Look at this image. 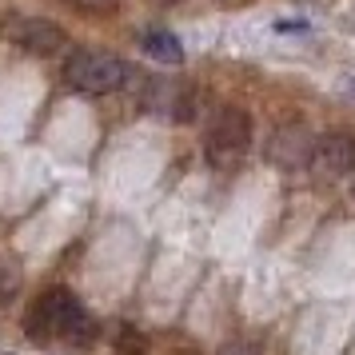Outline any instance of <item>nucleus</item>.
<instances>
[{"instance_id":"nucleus-9","label":"nucleus","mask_w":355,"mask_h":355,"mask_svg":"<svg viewBox=\"0 0 355 355\" xmlns=\"http://www.w3.org/2000/svg\"><path fill=\"white\" fill-rule=\"evenodd\" d=\"M20 291V268L12 259H0V304H8Z\"/></svg>"},{"instance_id":"nucleus-11","label":"nucleus","mask_w":355,"mask_h":355,"mask_svg":"<svg viewBox=\"0 0 355 355\" xmlns=\"http://www.w3.org/2000/svg\"><path fill=\"white\" fill-rule=\"evenodd\" d=\"M168 355H200L196 347H176V352H168Z\"/></svg>"},{"instance_id":"nucleus-4","label":"nucleus","mask_w":355,"mask_h":355,"mask_svg":"<svg viewBox=\"0 0 355 355\" xmlns=\"http://www.w3.org/2000/svg\"><path fill=\"white\" fill-rule=\"evenodd\" d=\"M307 160L327 180L347 176V172H355V136H347V132H327V136H320L311 144V156Z\"/></svg>"},{"instance_id":"nucleus-1","label":"nucleus","mask_w":355,"mask_h":355,"mask_svg":"<svg viewBox=\"0 0 355 355\" xmlns=\"http://www.w3.org/2000/svg\"><path fill=\"white\" fill-rule=\"evenodd\" d=\"M24 327H28L33 339H88L92 320L68 288H49L28 307Z\"/></svg>"},{"instance_id":"nucleus-10","label":"nucleus","mask_w":355,"mask_h":355,"mask_svg":"<svg viewBox=\"0 0 355 355\" xmlns=\"http://www.w3.org/2000/svg\"><path fill=\"white\" fill-rule=\"evenodd\" d=\"M68 8H76V12H88V17H112L116 8V0H64Z\"/></svg>"},{"instance_id":"nucleus-3","label":"nucleus","mask_w":355,"mask_h":355,"mask_svg":"<svg viewBox=\"0 0 355 355\" xmlns=\"http://www.w3.org/2000/svg\"><path fill=\"white\" fill-rule=\"evenodd\" d=\"M248 148H252V116L236 104L220 108L208 124V160L216 168H232Z\"/></svg>"},{"instance_id":"nucleus-7","label":"nucleus","mask_w":355,"mask_h":355,"mask_svg":"<svg viewBox=\"0 0 355 355\" xmlns=\"http://www.w3.org/2000/svg\"><path fill=\"white\" fill-rule=\"evenodd\" d=\"M144 52L152 60H160V64H184V44L172 33H164V28L144 33Z\"/></svg>"},{"instance_id":"nucleus-5","label":"nucleus","mask_w":355,"mask_h":355,"mask_svg":"<svg viewBox=\"0 0 355 355\" xmlns=\"http://www.w3.org/2000/svg\"><path fill=\"white\" fill-rule=\"evenodd\" d=\"M8 36L17 40L20 49H28L33 56H52V52L64 49V28L40 17H20L8 24Z\"/></svg>"},{"instance_id":"nucleus-12","label":"nucleus","mask_w":355,"mask_h":355,"mask_svg":"<svg viewBox=\"0 0 355 355\" xmlns=\"http://www.w3.org/2000/svg\"><path fill=\"white\" fill-rule=\"evenodd\" d=\"M224 355H236V352H224Z\"/></svg>"},{"instance_id":"nucleus-8","label":"nucleus","mask_w":355,"mask_h":355,"mask_svg":"<svg viewBox=\"0 0 355 355\" xmlns=\"http://www.w3.org/2000/svg\"><path fill=\"white\" fill-rule=\"evenodd\" d=\"M112 352L116 355H148V336L140 331V327H120Z\"/></svg>"},{"instance_id":"nucleus-6","label":"nucleus","mask_w":355,"mask_h":355,"mask_svg":"<svg viewBox=\"0 0 355 355\" xmlns=\"http://www.w3.org/2000/svg\"><path fill=\"white\" fill-rule=\"evenodd\" d=\"M307 156H311V144H307V136L300 128H284L279 136H275V144H272V160L275 164L300 168V164H307Z\"/></svg>"},{"instance_id":"nucleus-2","label":"nucleus","mask_w":355,"mask_h":355,"mask_svg":"<svg viewBox=\"0 0 355 355\" xmlns=\"http://www.w3.org/2000/svg\"><path fill=\"white\" fill-rule=\"evenodd\" d=\"M64 80L84 96H108L128 84V64L100 49H76L64 64Z\"/></svg>"}]
</instances>
